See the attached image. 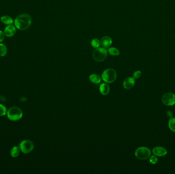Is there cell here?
Wrapping results in <instances>:
<instances>
[{
    "label": "cell",
    "mask_w": 175,
    "mask_h": 174,
    "mask_svg": "<svg viewBox=\"0 0 175 174\" xmlns=\"http://www.w3.org/2000/svg\"><path fill=\"white\" fill-rule=\"evenodd\" d=\"M141 75V72L140 71H136L133 74V78L135 79H138L140 77Z\"/></svg>",
    "instance_id": "22"
},
{
    "label": "cell",
    "mask_w": 175,
    "mask_h": 174,
    "mask_svg": "<svg viewBox=\"0 0 175 174\" xmlns=\"http://www.w3.org/2000/svg\"><path fill=\"white\" fill-rule=\"evenodd\" d=\"M102 78L106 83H112L116 80L117 74L114 69H108L104 71L102 75Z\"/></svg>",
    "instance_id": "3"
},
{
    "label": "cell",
    "mask_w": 175,
    "mask_h": 174,
    "mask_svg": "<svg viewBox=\"0 0 175 174\" xmlns=\"http://www.w3.org/2000/svg\"><path fill=\"white\" fill-rule=\"evenodd\" d=\"M100 44L102 47L107 48L110 47L112 44V40L109 36H104L102 37L100 41Z\"/></svg>",
    "instance_id": "11"
},
{
    "label": "cell",
    "mask_w": 175,
    "mask_h": 174,
    "mask_svg": "<svg viewBox=\"0 0 175 174\" xmlns=\"http://www.w3.org/2000/svg\"><path fill=\"white\" fill-rule=\"evenodd\" d=\"M89 80L94 84H98L101 82V78L97 74H92L89 77Z\"/></svg>",
    "instance_id": "15"
},
{
    "label": "cell",
    "mask_w": 175,
    "mask_h": 174,
    "mask_svg": "<svg viewBox=\"0 0 175 174\" xmlns=\"http://www.w3.org/2000/svg\"><path fill=\"white\" fill-rule=\"evenodd\" d=\"M108 50L104 47L98 48L94 50L93 53V59L97 62H102L107 57Z\"/></svg>",
    "instance_id": "4"
},
{
    "label": "cell",
    "mask_w": 175,
    "mask_h": 174,
    "mask_svg": "<svg viewBox=\"0 0 175 174\" xmlns=\"http://www.w3.org/2000/svg\"><path fill=\"white\" fill-rule=\"evenodd\" d=\"M135 80L133 77H128L123 82V86L125 89H130L134 86Z\"/></svg>",
    "instance_id": "10"
},
{
    "label": "cell",
    "mask_w": 175,
    "mask_h": 174,
    "mask_svg": "<svg viewBox=\"0 0 175 174\" xmlns=\"http://www.w3.org/2000/svg\"><path fill=\"white\" fill-rule=\"evenodd\" d=\"M162 102L164 105L171 106L175 104V94L169 92L165 93L162 98Z\"/></svg>",
    "instance_id": "7"
},
{
    "label": "cell",
    "mask_w": 175,
    "mask_h": 174,
    "mask_svg": "<svg viewBox=\"0 0 175 174\" xmlns=\"http://www.w3.org/2000/svg\"><path fill=\"white\" fill-rule=\"evenodd\" d=\"M149 158H150V162L152 164H156V163H157L158 161V159L157 158V156L155 155H151Z\"/></svg>",
    "instance_id": "21"
},
{
    "label": "cell",
    "mask_w": 175,
    "mask_h": 174,
    "mask_svg": "<svg viewBox=\"0 0 175 174\" xmlns=\"http://www.w3.org/2000/svg\"><path fill=\"white\" fill-rule=\"evenodd\" d=\"M91 46L94 48H99L100 44V41L98 39H94L92 40L91 43Z\"/></svg>",
    "instance_id": "20"
},
{
    "label": "cell",
    "mask_w": 175,
    "mask_h": 174,
    "mask_svg": "<svg viewBox=\"0 0 175 174\" xmlns=\"http://www.w3.org/2000/svg\"><path fill=\"white\" fill-rule=\"evenodd\" d=\"M135 155L139 159L146 160L151 155V150L145 147H139L135 151Z\"/></svg>",
    "instance_id": "5"
},
{
    "label": "cell",
    "mask_w": 175,
    "mask_h": 174,
    "mask_svg": "<svg viewBox=\"0 0 175 174\" xmlns=\"http://www.w3.org/2000/svg\"><path fill=\"white\" fill-rule=\"evenodd\" d=\"M19 148L22 153L28 154L32 151L34 145L32 142L30 140H25L20 142L19 144Z\"/></svg>",
    "instance_id": "6"
},
{
    "label": "cell",
    "mask_w": 175,
    "mask_h": 174,
    "mask_svg": "<svg viewBox=\"0 0 175 174\" xmlns=\"http://www.w3.org/2000/svg\"><path fill=\"white\" fill-rule=\"evenodd\" d=\"M5 34L4 33V32L3 31L0 30V43L3 41L5 39Z\"/></svg>",
    "instance_id": "23"
},
{
    "label": "cell",
    "mask_w": 175,
    "mask_h": 174,
    "mask_svg": "<svg viewBox=\"0 0 175 174\" xmlns=\"http://www.w3.org/2000/svg\"><path fill=\"white\" fill-rule=\"evenodd\" d=\"M7 112V109L5 106L3 104H0V116H3L6 115Z\"/></svg>",
    "instance_id": "19"
},
{
    "label": "cell",
    "mask_w": 175,
    "mask_h": 174,
    "mask_svg": "<svg viewBox=\"0 0 175 174\" xmlns=\"http://www.w3.org/2000/svg\"><path fill=\"white\" fill-rule=\"evenodd\" d=\"M6 115L10 121H17L22 118L23 114L20 108L16 106H13L8 109Z\"/></svg>",
    "instance_id": "2"
},
{
    "label": "cell",
    "mask_w": 175,
    "mask_h": 174,
    "mask_svg": "<svg viewBox=\"0 0 175 174\" xmlns=\"http://www.w3.org/2000/svg\"><path fill=\"white\" fill-rule=\"evenodd\" d=\"M4 33L8 37L13 36L16 33V27L12 25H7L4 30Z\"/></svg>",
    "instance_id": "9"
},
{
    "label": "cell",
    "mask_w": 175,
    "mask_h": 174,
    "mask_svg": "<svg viewBox=\"0 0 175 174\" xmlns=\"http://www.w3.org/2000/svg\"><path fill=\"white\" fill-rule=\"evenodd\" d=\"M14 23L16 29L20 30H25L30 26L32 18L29 14L23 13L16 17Z\"/></svg>",
    "instance_id": "1"
},
{
    "label": "cell",
    "mask_w": 175,
    "mask_h": 174,
    "mask_svg": "<svg viewBox=\"0 0 175 174\" xmlns=\"http://www.w3.org/2000/svg\"><path fill=\"white\" fill-rule=\"evenodd\" d=\"M1 20L3 24L6 25H12L13 23V20L10 16L8 15H3L1 16Z\"/></svg>",
    "instance_id": "13"
},
{
    "label": "cell",
    "mask_w": 175,
    "mask_h": 174,
    "mask_svg": "<svg viewBox=\"0 0 175 174\" xmlns=\"http://www.w3.org/2000/svg\"><path fill=\"white\" fill-rule=\"evenodd\" d=\"M110 89L109 86L106 83H102L99 86V91L102 95H106L109 94Z\"/></svg>",
    "instance_id": "12"
},
{
    "label": "cell",
    "mask_w": 175,
    "mask_h": 174,
    "mask_svg": "<svg viewBox=\"0 0 175 174\" xmlns=\"http://www.w3.org/2000/svg\"><path fill=\"white\" fill-rule=\"evenodd\" d=\"M20 151L19 146H14L10 150V156L13 158H16L20 153Z\"/></svg>",
    "instance_id": "14"
},
{
    "label": "cell",
    "mask_w": 175,
    "mask_h": 174,
    "mask_svg": "<svg viewBox=\"0 0 175 174\" xmlns=\"http://www.w3.org/2000/svg\"><path fill=\"white\" fill-rule=\"evenodd\" d=\"M167 116L168 117H169V118H171V117H173V112H172L171 111L168 110V111L167 112Z\"/></svg>",
    "instance_id": "24"
},
{
    "label": "cell",
    "mask_w": 175,
    "mask_h": 174,
    "mask_svg": "<svg viewBox=\"0 0 175 174\" xmlns=\"http://www.w3.org/2000/svg\"><path fill=\"white\" fill-rule=\"evenodd\" d=\"M168 125L169 129L171 130V131L175 132V117H172L169 119Z\"/></svg>",
    "instance_id": "17"
},
{
    "label": "cell",
    "mask_w": 175,
    "mask_h": 174,
    "mask_svg": "<svg viewBox=\"0 0 175 174\" xmlns=\"http://www.w3.org/2000/svg\"><path fill=\"white\" fill-rule=\"evenodd\" d=\"M7 53V49L6 46L4 44L0 43V56L4 57Z\"/></svg>",
    "instance_id": "16"
},
{
    "label": "cell",
    "mask_w": 175,
    "mask_h": 174,
    "mask_svg": "<svg viewBox=\"0 0 175 174\" xmlns=\"http://www.w3.org/2000/svg\"><path fill=\"white\" fill-rule=\"evenodd\" d=\"M108 51L110 55H113V56H118L120 54V52L119 51V50L114 47L110 48L108 49Z\"/></svg>",
    "instance_id": "18"
},
{
    "label": "cell",
    "mask_w": 175,
    "mask_h": 174,
    "mask_svg": "<svg viewBox=\"0 0 175 174\" xmlns=\"http://www.w3.org/2000/svg\"><path fill=\"white\" fill-rule=\"evenodd\" d=\"M152 152L154 155L156 156L162 157L167 154V151L165 148L160 146H157L153 148Z\"/></svg>",
    "instance_id": "8"
}]
</instances>
